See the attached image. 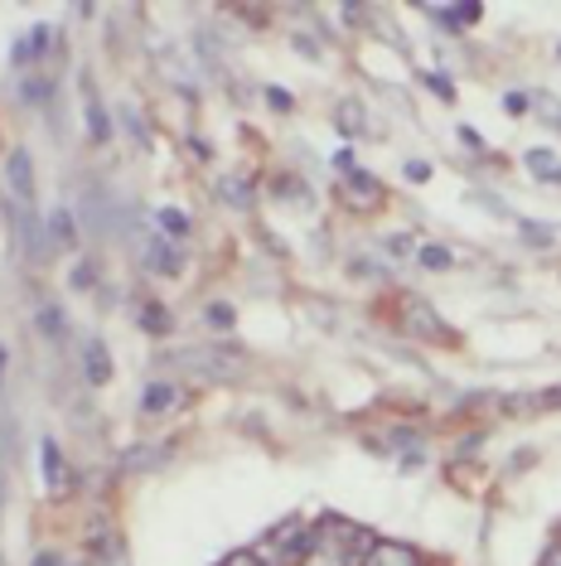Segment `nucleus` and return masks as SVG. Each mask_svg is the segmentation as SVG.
<instances>
[{
  "instance_id": "1",
  "label": "nucleus",
  "mask_w": 561,
  "mask_h": 566,
  "mask_svg": "<svg viewBox=\"0 0 561 566\" xmlns=\"http://www.w3.org/2000/svg\"><path fill=\"white\" fill-rule=\"evenodd\" d=\"M165 364H170V368H189V373H203L209 382H227V378H237V373H242V354L219 349V344H209V349L170 354Z\"/></svg>"
},
{
  "instance_id": "2",
  "label": "nucleus",
  "mask_w": 561,
  "mask_h": 566,
  "mask_svg": "<svg viewBox=\"0 0 561 566\" xmlns=\"http://www.w3.org/2000/svg\"><path fill=\"white\" fill-rule=\"evenodd\" d=\"M6 185H10V195H15V209H34V160H30V150H10Z\"/></svg>"
},
{
  "instance_id": "3",
  "label": "nucleus",
  "mask_w": 561,
  "mask_h": 566,
  "mask_svg": "<svg viewBox=\"0 0 561 566\" xmlns=\"http://www.w3.org/2000/svg\"><path fill=\"white\" fill-rule=\"evenodd\" d=\"M343 199L353 203V209H378L382 203V185L373 175H363V170H349V185H343Z\"/></svg>"
},
{
  "instance_id": "4",
  "label": "nucleus",
  "mask_w": 561,
  "mask_h": 566,
  "mask_svg": "<svg viewBox=\"0 0 561 566\" xmlns=\"http://www.w3.org/2000/svg\"><path fill=\"white\" fill-rule=\"evenodd\" d=\"M83 373H87V382H93V388L112 382V358H107V344H102V339L83 344Z\"/></svg>"
},
{
  "instance_id": "5",
  "label": "nucleus",
  "mask_w": 561,
  "mask_h": 566,
  "mask_svg": "<svg viewBox=\"0 0 561 566\" xmlns=\"http://www.w3.org/2000/svg\"><path fill=\"white\" fill-rule=\"evenodd\" d=\"M40 470H44V484L54 489V494H63V489H68V470H63V455H59V446L49 441H40Z\"/></svg>"
},
{
  "instance_id": "6",
  "label": "nucleus",
  "mask_w": 561,
  "mask_h": 566,
  "mask_svg": "<svg viewBox=\"0 0 561 566\" xmlns=\"http://www.w3.org/2000/svg\"><path fill=\"white\" fill-rule=\"evenodd\" d=\"M363 566H421V557L406 543H373Z\"/></svg>"
},
{
  "instance_id": "7",
  "label": "nucleus",
  "mask_w": 561,
  "mask_h": 566,
  "mask_svg": "<svg viewBox=\"0 0 561 566\" xmlns=\"http://www.w3.org/2000/svg\"><path fill=\"white\" fill-rule=\"evenodd\" d=\"M406 329H412V334H426V339H436V334H441V339H451V329H445L441 319L431 315V311H426V305H421V301H412V305H406Z\"/></svg>"
},
{
  "instance_id": "8",
  "label": "nucleus",
  "mask_w": 561,
  "mask_h": 566,
  "mask_svg": "<svg viewBox=\"0 0 561 566\" xmlns=\"http://www.w3.org/2000/svg\"><path fill=\"white\" fill-rule=\"evenodd\" d=\"M180 402H184L180 382H150V388H146V411H174Z\"/></svg>"
},
{
  "instance_id": "9",
  "label": "nucleus",
  "mask_w": 561,
  "mask_h": 566,
  "mask_svg": "<svg viewBox=\"0 0 561 566\" xmlns=\"http://www.w3.org/2000/svg\"><path fill=\"white\" fill-rule=\"evenodd\" d=\"M146 266H150V272H180V252L165 248V238H156L146 248Z\"/></svg>"
},
{
  "instance_id": "10",
  "label": "nucleus",
  "mask_w": 561,
  "mask_h": 566,
  "mask_svg": "<svg viewBox=\"0 0 561 566\" xmlns=\"http://www.w3.org/2000/svg\"><path fill=\"white\" fill-rule=\"evenodd\" d=\"M40 329L49 334V339H54V344H63V339H68V319H63V311H59V305H40Z\"/></svg>"
},
{
  "instance_id": "11",
  "label": "nucleus",
  "mask_w": 561,
  "mask_h": 566,
  "mask_svg": "<svg viewBox=\"0 0 561 566\" xmlns=\"http://www.w3.org/2000/svg\"><path fill=\"white\" fill-rule=\"evenodd\" d=\"M156 455H170V446H140V450H131V455H121V465L146 470V465H156Z\"/></svg>"
},
{
  "instance_id": "12",
  "label": "nucleus",
  "mask_w": 561,
  "mask_h": 566,
  "mask_svg": "<svg viewBox=\"0 0 561 566\" xmlns=\"http://www.w3.org/2000/svg\"><path fill=\"white\" fill-rule=\"evenodd\" d=\"M156 223H160V233H170V238H184V233H189V218H184L180 209H160Z\"/></svg>"
},
{
  "instance_id": "13",
  "label": "nucleus",
  "mask_w": 561,
  "mask_h": 566,
  "mask_svg": "<svg viewBox=\"0 0 561 566\" xmlns=\"http://www.w3.org/2000/svg\"><path fill=\"white\" fill-rule=\"evenodd\" d=\"M528 165H532V175L538 179H561V165H557V156H547V150H532Z\"/></svg>"
},
{
  "instance_id": "14",
  "label": "nucleus",
  "mask_w": 561,
  "mask_h": 566,
  "mask_svg": "<svg viewBox=\"0 0 561 566\" xmlns=\"http://www.w3.org/2000/svg\"><path fill=\"white\" fill-rule=\"evenodd\" d=\"M451 248H421V266H426V272H451Z\"/></svg>"
},
{
  "instance_id": "15",
  "label": "nucleus",
  "mask_w": 561,
  "mask_h": 566,
  "mask_svg": "<svg viewBox=\"0 0 561 566\" xmlns=\"http://www.w3.org/2000/svg\"><path fill=\"white\" fill-rule=\"evenodd\" d=\"M140 325H146L150 334H165V329H170V315H165V311H160V305H156V301H150V311H146V315H140Z\"/></svg>"
},
{
  "instance_id": "16",
  "label": "nucleus",
  "mask_w": 561,
  "mask_h": 566,
  "mask_svg": "<svg viewBox=\"0 0 561 566\" xmlns=\"http://www.w3.org/2000/svg\"><path fill=\"white\" fill-rule=\"evenodd\" d=\"M87 126H93V140H107V117H102V107L87 93Z\"/></svg>"
},
{
  "instance_id": "17",
  "label": "nucleus",
  "mask_w": 561,
  "mask_h": 566,
  "mask_svg": "<svg viewBox=\"0 0 561 566\" xmlns=\"http://www.w3.org/2000/svg\"><path fill=\"white\" fill-rule=\"evenodd\" d=\"M223 199H227V203H247V199H252L247 179H227V185H223Z\"/></svg>"
},
{
  "instance_id": "18",
  "label": "nucleus",
  "mask_w": 561,
  "mask_h": 566,
  "mask_svg": "<svg viewBox=\"0 0 561 566\" xmlns=\"http://www.w3.org/2000/svg\"><path fill=\"white\" fill-rule=\"evenodd\" d=\"M87 286H97V272H93V262H83L78 272H73V291H87Z\"/></svg>"
},
{
  "instance_id": "19",
  "label": "nucleus",
  "mask_w": 561,
  "mask_h": 566,
  "mask_svg": "<svg viewBox=\"0 0 561 566\" xmlns=\"http://www.w3.org/2000/svg\"><path fill=\"white\" fill-rule=\"evenodd\" d=\"M426 87H431V93H441L445 102H451V97H455V87H451V78H441V73H426Z\"/></svg>"
},
{
  "instance_id": "20",
  "label": "nucleus",
  "mask_w": 561,
  "mask_h": 566,
  "mask_svg": "<svg viewBox=\"0 0 561 566\" xmlns=\"http://www.w3.org/2000/svg\"><path fill=\"white\" fill-rule=\"evenodd\" d=\"M54 238L59 242H73V218L68 213H54Z\"/></svg>"
},
{
  "instance_id": "21",
  "label": "nucleus",
  "mask_w": 561,
  "mask_h": 566,
  "mask_svg": "<svg viewBox=\"0 0 561 566\" xmlns=\"http://www.w3.org/2000/svg\"><path fill=\"white\" fill-rule=\"evenodd\" d=\"M209 325L227 329V325H233V311H227V305H213V311H209Z\"/></svg>"
},
{
  "instance_id": "22",
  "label": "nucleus",
  "mask_w": 561,
  "mask_h": 566,
  "mask_svg": "<svg viewBox=\"0 0 561 566\" xmlns=\"http://www.w3.org/2000/svg\"><path fill=\"white\" fill-rule=\"evenodd\" d=\"M223 566H262V562H257V557H252V547H247V552H233V557H227Z\"/></svg>"
},
{
  "instance_id": "23",
  "label": "nucleus",
  "mask_w": 561,
  "mask_h": 566,
  "mask_svg": "<svg viewBox=\"0 0 561 566\" xmlns=\"http://www.w3.org/2000/svg\"><path fill=\"white\" fill-rule=\"evenodd\" d=\"M504 107L518 117V112H528V97H522V93H508V97H504Z\"/></svg>"
},
{
  "instance_id": "24",
  "label": "nucleus",
  "mask_w": 561,
  "mask_h": 566,
  "mask_svg": "<svg viewBox=\"0 0 561 566\" xmlns=\"http://www.w3.org/2000/svg\"><path fill=\"white\" fill-rule=\"evenodd\" d=\"M266 102H272V107H280V112H286V107H290V93H280V87H272V93H266Z\"/></svg>"
},
{
  "instance_id": "25",
  "label": "nucleus",
  "mask_w": 561,
  "mask_h": 566,
  "mask_svg": "<svg viewBox=\"0 0 561 566\" xmlns=\"http://www.w3.org/2000/svg\"><path fill=\"white\" fill-rule=\"evenodd\" d=\"M34 566H63V562H59V552H40V557H34Z\"/></svg>"
},
{
  "instance_id": "26",
  "label": "nucleus",
  "mask_w": 561,
  "mask_h": 566,
  "mask_svg": "<svg viewBox=\"0 0 561 566\" xmlns=\"http://www.w3.org/2000/svg\"><path fill=\"white\" fill-rule=\"evenodd\" d=\"M461 140H465V146H475V150H484V140H479V132H469V126H465V132H461Z\"/></svg>"
},
{
  "instance_id": "27",
  "label": "nucleus",
  "mask_w": 561,
  "mask_h": 566,
  "mask_svg": "<svg viewBox=\"0 0 561 566\" xmlns=\"http://www.w3.org/2000/svg\"><path fill=\"white\" fill-rule=\"evenodd\" d=\"M542 566H561V547L552 543V547H547V557H542Z\"/></svg>"
},
{
  "instance_id": "28",
  "label": "nucleus",
  "mask_w": 561,
  "mask_h": 566,
  "mask_svg": "<svg viewBox=\"0 0 561 566\" xmlns=\"http://www.w3.org/2000/svg\"><path fill=\"white\" fill-rule=\"evenodd\" d=\"M0 373H6V349H0Z\"/></svg>"
},
{
  "instance_id": "29",
  "label": "nucleus",
  "mask_w": 561,
  "mask_h": 566,
  "mask_svg": "<svg viewBox=\"0 0 561 566\" xmlns=\"http://www.w3.org/2000/svg\"><path fill=\"white\" fill-rule=\"evenodd\" d=\"M557 547H561V527H557Z\"/></svg>"
}]
</instances>
